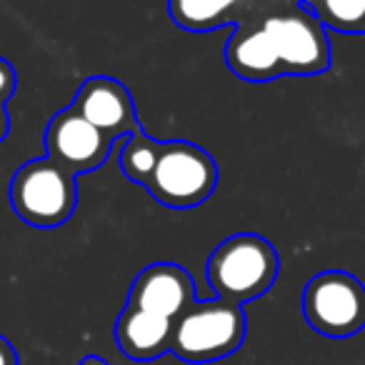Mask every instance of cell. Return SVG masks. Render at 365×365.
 Returning <instances> with one entry per match:
<instances>
[{"label": "cell", "instance_id": "cell-18", "mask_svg": "<svg viewBox=\"0 0 365 365\" xmlns=\"http://www.w3.org/2000/svg\"><path fill=\"white\" fill-rule=\"evenodd\" d=\"M78 365H108V360L101 358V355H86Z\"/></svg>", "mask_w": 365, "mask_h": 365}, {"label": "cell", "instance_id": "cell-10", "mask_svg": "<svg viewBox=\"0 0 365 365\" xmlns=\"http://www.w3.org/2000/svg\"><path fill=\"white\" fill-rule=\"evenodd\" d=\"M285 3L303 0H168V13L170 21L182 31L208 33L225 26L235 28Z\"/></svg>", "mask_w": 365, "mask_h": 365}, {"label": "cell", "instance_id": "cell-9", "mask_svg": "<svg viewBox=\"0 0 365 365\" xmlns=\"http://www.w3.org/2000/svg\"><path fill=\"white\" fill-rule=\"evenodd\" d=\"M193 300L195 285L188 270L178 263H153L135 275L125 305L175 320Z\"/></svg>", "mask_w": 365, "mask_h": 365}, {"label": "cell", "instance_id": "cell-11", "mask_svg": "<svg viewBox=\"0 0 365 365\" xmlns=\"http://www.w3.org/2000/svg\"><path fill=\"white\" fill-rule=\"evenodd\" d=\"M225 63L230 73L245 83H270L283 78V68L270 46V38L253 18L233 28V36L225 46Z\"/></svg>", "mask_w": 365, "mask_h": 365}, {"label": "cell", "instance_id": "cell-16", "mask_svg": "<svg viewBox=\"0 0 365 365\" xmlns=\"http://www.w3.org/2000/svg\"><path fill=\"white\" fill-rule=\"evenodd\" d=\"M0 365H18V355L13 345L0 335Z\"/></svg>", "mask_w": 365, "mask_h": 365}, {"label": "cell", "instance_id": "cell-8", "mask_svg": "<svg viewBox=\"0 0 365 365\" xmlns=\"http://www.w3.org/2000/svg\"><path fill=\"white\" fill-rule=\"evenodd\" d=\"M71 108L88 123L106 133L110 140H120L133 133H140V123L135 118L133 98L120 81L108 76H93L78 88Z\"/></svg>", "mask_w": 365, "mask_h": 365}, {"label": "cell", "instance_id": "cell-2", "mask_svg": "<svg viewBox=\"0 0 365 365\" xmlns=\"http://www.w3.org/2000/svg\"><path fill=\"white\" fill-rule=\"evenodd\" d=\"M248 333L243 305L193 300L173 320L170 353L185 363H215L240 350Z\"/></svg>", "mask_w": 365, "mask_h": 365}, {"label": "cell", "instance_id": "cell-1", "mask_svg": "<svg viewBox=\"0 0 365 365\" xmlns=\"http://www.w3.org/2000/svg\"><path fill=\"white\" fill-rule=\"evenodd\" d=\"M280 273L278 250L258 233H235L210 253L205 278L215 298L245 305L265 295Z\"/></svg>", "mask_w": 365, "mask_h": 365}, {"label": "cell", "instance_id": "cell-12", "mask_svg": "<svg viewBox=\"0 0 365 365\" xmlns=\"http://www.w3.org/2000/svg\"><path fill=\"white\" fill-rule=\"evenodd\" d=\"M115 343L123 355L135 363H148L170 353L173 320L125 305L115 320Z\"/></svg>", "mask_w": 365, "mask_h": 365}, {"label": "cell", "instance_id": "cell-7", "mask_svg": "<svg viewBox=\"0 0 365 365\" xmlns=\"http://www.w3.org/2000/svg\"><path fill=\"white\" fill-rule=\"evenodd\" d=\"M113 145H115V140H110L93 123L78 115L71 106L58 110L46 128L48 158L68 168L73 175L101 168L110 155Z\"/></svg>", "mask_w": 365, "mask_h": 365}, {"label": "cell", "instance_id": "cell-13", "mask_svg": "<svg viewBox=\"0 0 365 365\" xmlns=\"http://www.w3.org/2000/svg\"><path fill=\"white\" fill-rule=\"evenodd\" d=\"M325 31L343 36H365V0H303Z\"/></svg>", "mask_w": 365, "mask_h": 365}, {"label": "cell", "instance_id": "cell-15", "mask_svg": "<svg viewBox=\"0 0 365 365\" xmlns=\"http://www.w3.org/2000/svg\"><path fill=\"white\" fill-rule=\"evenodd\" d=\"M16 71H13V66L6 61V58H0V106H8V101L13 98V93H16Z\"/></svg>", "mask_w": 365, "mask_h": 365}, {"label": "cell", "instance_id": "cell-17", "mask_svg": "<svg viewBox=\"0 0 365 365\" xmlns=\"http://www.w3.org/2000/svg\"><path fill=\"white\" fill-rule=\"evenodd\" d=\"M8 130H11V118H8L6 106H0V143L8 138Z\"/></svg>", "mask_w": 365, "mask_h": 365}, {"label": "cell", "instance_id": "cell-3", "mask_svg": "<svg viewBox=\"0 0 365 365\" xmlns=\"http://www.w3.org/2000/svg\"><path fill=\"white\" fill-rule=\"evenodd\" d=\"M218 175V163L195 143L160 140L155 165L143 188L165 208L188 210L213 195Z\"/></svg>", "mask_w": 365, "mask_h": 365}, {"label": "cell", "instance_id": "cell-5", "mask_svg": "<svg viewBox=\"0 0 365 365\" xmlns=\"http://www.w3.org/2000/svg\"><path fill=\"white\" fill-rule=\"evenodd\" d=\"M253 21L270 38L283 76H320L330 68L333 48L323 23L303 3H285Z\"/></svg>", "mask_w": 365, "mask_h": 365}, {"label": "cell", "instance_id": "cell-6", "mask_svg": "<svg viewBox=\"0 0 365 365\" xmlns=\"http://www.w3.org/2000/svg\"><path fill=\"white\" fill-rule=\"evenodd\" d=\"M303 318L325 338H353L365 328V285L348 270H323L305 283Z\"/></svg>", "mask_w": 365, "mask_h": 365}, {"label": "cell", "instance_id": "cell-4", "mask_svg": "<svg viewBox=\"0 0 365 365\" xmlns=\"http://www.w3.org/2000/svg\"><path fill=\"white\" fill-rule=\"evenodd\" d=\"M8 195L11 208L23 223L33 228H58L76 213L78 182L68 168L46 155L18 168Z\"/></svg>", "mask_w": 365, "mask_h": 365}, {"label": "cell", "instance_id": "cell-14", "mask_svg": "<svg viewBox=\"0 0 365 365\" xmlns=\"http://www.w3.org/2000/svg\"><path fill=\"white\" fill-rule=\"evenodd\" d=\"M158 150H160V140H153L145 130L125 135L120 150V170L125 173L128 180L145 185L148 175H150L153 165H155Z\"/></svg>", "mask_w": 365, "mask_h": 365}]
</instances>
